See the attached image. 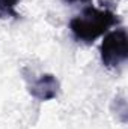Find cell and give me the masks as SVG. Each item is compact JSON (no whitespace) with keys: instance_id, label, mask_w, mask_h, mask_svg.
Instances as JSON below:
<instances>
[{"instance_id":"6da1fadb","label":"cell","mask_w":128,"mask_h":129,"mask_svg":"<svg viewBox=\"0 0 128 129\" xmlns=\"http://www.w3.org/2000/svg\"><path fill=\"white\" fill-rule=\"evenodd\" d=\"M119 23L121 18L113 11L88 6L81 11V14L71 18L69 30L77 42L91 45L99 36L109 32L110 27L118 26Z\"/></svg>"},{"instance_id":"7a4b0ae2","label":"cell","mask_w":128,"mask_h":129,"mask_svg":"<svg viewBox=\"0 0 128 129\" xmlns=\"http://www.w3.org/2000/svg\"><path fill=\"white\" fill-rule=\"evenodd\" d=\"M99 54H101L102 64L109 69H115L122 63H125L128 59L127 30L124 27H119L113 32L107 33L101 42Z\"/></svg>"},{"instance_id":"3957f363","label":"cell","mask_w":128,"mask_h":129,"mask_svg":"<svg viewBox=\"0 0 128 129\" xmlns=\"http://www.w3.org/2000/svg\"><path fill=\"white\" fill-rule=\"evenodd\" d=\"M59 92L60 83L53 74H42L39 78H35L29 83V93L41 102L57 98Z\"/></svg>"},{"instance_id":"277c9868","label":"cell","mask_w":128,"mask_h":129,"mask_svg":"<svg viewBox=\"0 0 128 129\" xmlns=\"http://www.w3.org/2000/svg\"><path fill=\"white\" fill-rule=\"evenodd\" d=\"M20 0H0V18H20V14L17 12V5Z\"/></svg>"},{"instance_id":"5b68a950","label":"cell","mask_w":128,"mask_h":129,"mask_svg":"<svg viewBox=\"0 0 128 129\" xmlns=\"http://www.w3.org/2000/svg\"><path fill=\"white\" fill-rule=\"evenodd\" d=\"M68 5H74V3H89L91 0H63Z\"/></svg>"}]
</instances>
